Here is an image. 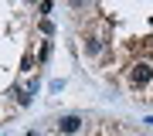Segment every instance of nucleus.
<instances>
[{"mask_svg":"<svg viewBox=\"0 0 153 136\" xmlns=\"http://www.w3.org/2000/svg\"><path fill=\"white\" fill-rule=\"evenodd\" d=\"M150 82H153V65L150 61H136V65L129 68V85L143 88V85H150Z\"/></svg>","mask_w":153,"mask_h":136,"instance_id":"obj_1","label":"nucleus"},{"mask_svg":"<svg viewBox=\"0 0 153 136\" xmlns=\"http://www.w3.org/2000/svg\"><path fill=\"white\" fill-rule=\"evenodd\" d=\"M82 123H85V119H82L78 112H65V116H58V123H55V126H58V133H68V136H71V133L82 129Z\"/></svg>","mask_w":153,"mask_h":136,"instance_id":"obj_2","label":"nucleus"},{"mask_svg":"<svg viewBox=\"0 0 153 136\" xmlns=\"http://www.w3.org/2000/svg\"><path fill=\"white\" fill-rule=\"evenodd\" d=\"M85 51L88 54H99V51H102V41H99V38H85Z\"/></svg>","mask_w":153,"mask_h":136,"instance_id":"obj_3","label":"nucleus"}]
</instances>
